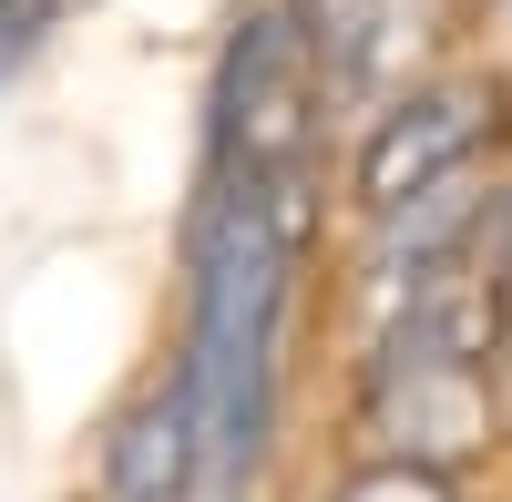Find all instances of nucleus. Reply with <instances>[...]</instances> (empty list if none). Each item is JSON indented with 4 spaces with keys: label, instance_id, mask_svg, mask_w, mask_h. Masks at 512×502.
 <instances>
[{
    "label": "nucleus",
    "instance_id": "nucleus-1",
    "mask_svg": "<svg viewBox=\"0 0 512 502\" xmlns=\"http://www.w3.org/2000/svg\"><path fill=\"white\" fill-rule=\"evenodd\" d=\"M318 246V164L277 175H195L185 216V349L175 400L195 441L185 502H246L277 431V369H287V298Z\"/></svg>",
    "mask_w": 512,
    "mask_h": 502
},
{
    "label": "nucleus",
    "instance_id": "nucleus-2",
    "mask_svg": "<svg viewBox=\"0 0 512 502\" xmlns=\"http://www.w3.org/2000/svg\"><path fill=\"white\" fill-rule=\"evenodd\" d=\"M318 123H328V72L308 52L297 0H246L226 21L216 82H205V175L318 164Z\"/></svg>",
    "mask_w": 512,
    "mask_h": 502
},
{
    "label": "nucleus",
    "instance_id": "nucleus-3",
    "mask_svg": "<svg viewBox=\"0 0 512 502\" xmlns=\"http://www.w3.org/2000/svg\"><path fill=\"white\" fill-rule=\"evenodd\" d=\"M359 431H369V462H420V472H461V462H482L492 431H502V410H492V359L369 349Z\"/></svg>",
    "mask_w": 512,
    "mask_h": 502
},
{
    "label": "nucleus",
    "instance_id": "nucleus-4",
    "mask_svg": "<svg viewBox=\"0 0 512 502\" xmlns=\"http://www.w3.org/2000/svg\"><path fill=\"white\" fill-rule=\"evenodd\" d=\"M492 134H502V82H492V72H441V82H420V93H400V103L359 134V154H349L359 216H390V205H410L420 185L472 175V154H482Z\"/></svg>",
    "mask_w": 512,
    "mask_h": 502
},
{
    "label": "nucleus",
    "instance_id": "nucleus-5",
    "mask_svg": "<svg viewBox=\"0 0 512 502\" xmlns=\"http://www.w3.org/2000/svg\"><path fill=\"white\" fill-rule=\"evenodd\" d=\"M185 492H195V441H185L175 369H164L93 431V472H82L72 502H185Z\"/></svg>",
    "mask_w": 512,
    "mask_h": 502
},
{
    "label": "nucleus",
    "instance_id": "nucleus-6",
    "mask_svg": "<svg viewBox=\"0 0 512 502\" xmlns=\"http://www.w3.org/2000/svg\"><path fill=\"white\" fill-rule=\"evenodd\" d=\"M441 11H451V0H297L328 93H369V82H390L400 52H420V41L441 31Z\"/></svg>",
    "mask_w": 512,
    "mask_h": 502
},
{
    "label": "nucleus",
    "instance_id": "nucleus-7",
    "mask_svg": "<svg viewBox=\"0 0 512 502\" xmlns=\"http://www.w3.org/2000/svg\"><path fill=\"white\" fill-rule=\"evenodd\" d=\"M328 502H461L451 472H420V462H359Z\"/></svg>",
    "mask_w": 512,
    "mask_h": 502
},
{
    "label": "nucleus",
    "instance_id": "nucleus-8",
    "mask_svg": "<svg viewBox=\"0 0 512 502\" xmlns=\"http://www.w3.org/2000/svg\"><path fill=\"white\" fill-rule=\"evenodd\" d=\"M72 11H82V0H0V82H11V72L41 52V41L72 21Z\"/></svg>",
    "mask_w": 512,
    "mask_h": 502
}]
</instances>
